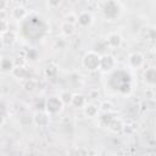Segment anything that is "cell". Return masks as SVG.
<instances>
[{
  "mask_svg": "<svg viewBox=\"0 0 156 156\" xmlns=\"http://www.w3.org/2000/svg\"><path fill=\"white\" fill-rule=\"evenodd\" d=\"M100 61H101V55L94 50H90V51L85 52V55L83 56L82 63L85 69L96 71V69H100Z\"/></svg>",
  "mask_w": 156,
  "mask_h": 156,
  "instance_id": "obj_1",
  "label": "cell"
},
{
  "mask_svg": "<svg viewBox=\"0 0 156 156\" xmlns=\"http://www.w3.org/2000/svg\"><path fill=\"white\" fill-rule=\"evenodd\" d=\"M121 12V7L119 4L116 1H107L104 4L102 7V13L107 20H116L119 16Z\"/></svg>",
  "mask_w": 156,
  "mask_h": 156,
  "instance_id": "obj_2",
  "label": "cell"
},
{
  "mask_svg": "<svg viewBox=\"0 0 156 156\" xmlns=\"http://www.w3.org/2000/svg\"><path fill=\"white\" fill-rule=\"evenodd\" d=\"M45 107H46V112L49 115H55V113H58L62 110L63 104H62V101L60 100L58 96H51V98L48 99Z\"/></svg>",
  "mask_w": 156,
  "mask_h": 156,
  "instance_id": "obj_3",
  "label": "cell"
},
{
  "mask_svg": "<svg viewBox=\"0 0 156 156\" xmlns=\"http://www.w3.org/2000/svg\"><path fill=\"white\" fill-rule=\"evenodd\" d=\"M145 62V57L140 52H133L128 57V65L132 68H140Z\"/></svg>",
  "mask_w": 156,
  "mask_h": 156,
  "instance_id": "obj_4",
  "label": "cell"
},
{
  "mask_svg": "<svg viewBox=\"0 0 156 156\" xmlns=\"http://www.w3.org/2000/svg\"><path fill=\"white\" fill-rule=\"evenodd\" d=\"M77 23L80 27H89L93 23V16L88 11H82L79 15H77Z\"/></svg>",
  "mask_w": 156,
  "mask_h": 156,
  "instance_id": "obj_5",
  "label": "cell"
},
{
  "mask_svg": "<svg viewBox=\"0 0 156 156\" xmlns=\"http://www.w3.org/2000/svg\"><path fill=\"white\" fill-rule=\"evenodd\" d=\"M116 65V61H115V57L112 55H108V54H105V55H101V61H100V68L102 69H112Z\"/></svg>",
  "mask_w": 156,
  "mask_h": 156,
  "instance_id": "obj_6",
  "label": "cell"
},
{
  "mask_svg": "<svg viewBox=\"0 0 156 156\" xmlns=\"http://www.w3.org/2000/svg\"><path fill=\"white\" fill-rule=\"evenodd\" d=\"M11 17L13 18V20H23V18H26L27 16H28V11H27V9L24 7V6H22V5H17V6H15L12 10H11Z\"/></svg>",
  "mask_w": 156,
  "mask_h": 156,
  "instance_id": "obj_7",
  "label": "cell"
},
{
  "mask_svg": "<svg viewBox=\"0 0 156 156\" xmlns=\"http://www.w3.org/2000/svg\"><path fill=\"white\" fill-rule=\"evenodd\" d=\"M121 43H122V37H121L119 34H117V33H111V34H108V37H107V39H106V44H107V46L111 48V49L118 48V46L121 45Z\"/></svg>",
  "mask_w": 156,
  "mask_h": 156,
  "instance_id": "obj_8",
  "label": "cell"
},
{
  "mask_svg": "<svg viewBox=\"0 0 156 156\" xmlns=\"http://www.w3.org/2000/svg\"><path fill=\"white\" fill-rule=\"evenodd\" d=\"M83 112H84V115L87 116V117H89V118H94V117H96L98 116V113H99V107L96 106V105H94L93 102H87L85 105H84V107H83Z\"/></svg>",
  "mask_w": 156,
  "mask_h": 156,
  "instance_id": "obj_9",
  "label": "cell"
},
{
  "mask_svg": "<svg viewBox=\"0 0 156 156\" xmlns=\"http://www.w3.org/2000/svg\"><path fill=\"white\" fill-rule=\"evenodd\" d=\"M87 104V98L83 94H72L71 98V105L74 107H84V105Z\"/></svg>",
  "mask_w": 156,
  "mask_h": 156,
  "instance_id": "obj_10",
  "label": "cell"
},
{
  "mask_svg": "<svg viewBox=\"0 0 156 156\" xmlns=\"http://www.w3.org/2000/svg\"><path fill=\"white\" fill-rule=\"evenodd\" d=\"M60 29H61V33L65 37H71L76 32V26L74 24H71V23H67V22L63 21L61 23V26H60Z\"/></svg>",
  "mask_w": 156,
  "mask_h": 156,
  "instance_id": "obj_11",
  "label": "cell"
},
{
  "mask_svg": "<svg viewBox=\"0 0 156 156\" xmlns=\"http://www.w3.org/2000/svg\"><path fill=\"white\" fill-rule=\"evenodd\" d=\"M123 122L119 119V118H112L108 123V129L113 133H117V132H121L123 129Z\"/></svg>",
  "mask_w": 156,
  "mask_h": 156,
  "instance_id": "obj_12",
  "label": "cell"
},
{
  "mask_svg": "<svg viewBox=\"0 0 156 156\" xmlns=\"http://www.w3.org/2000/svg\"><path fill=\"white\" fill-rule=\"evenodd\" d=\"M34 122L38 124V126H46L49 123V116L46 113H43V112H39L35 115L34 117Z\"/></svg>",
  "mask_w": 156,
  "mask_h": 156,
  "instance_id": "obj_13",
  "label": "cell"
},
{
  "mask_svg": "<svg viewBox=\"0 0 156 156\" xmlns=\"http://www.w3.org/2000/svg\"><path fill=\"white\" fill-rule=\"evenodd\" d=\"M144 77H145V80H146L147 83L154 84V83H155V78H156L155 69H154V68H149V69H146V72H145Z\"/></svg>",
  "mask_w": 156,
  "mask_h": 156,
  "instance_id": "obj_14",
  "label": "cell"
},
{
  "mask_svg": "<svg viewBox=\"0 0 156 156\" xmlns=\"http://www.w3.org/2000/svg\"><path fill=\"white\" fill-rule=\"evenodd\" d=\"M12 73H13V76H16L17 78H23V77L26 76V69H24V67H22V66H16V67L12 68Z\"/></svg>",
  "mask_w": 156,
  "mask_h": 156,
  "instance_id": "obj_15",
  "label": "cell"
},
{
  "mask_svg": "<svg viewBox=\"0 0 156 156\" xmlns=\"http://www.w3.org/2000/svg\"><path fill=\"white\" fill-rule=\"evenodd\" d=\"M65 22L76 26V24H77V15H76L74 12H68V13H66V16H65Z\"/></svg>",
  "mask_w": 156,
  "mask_h": 156,
  "instance_id": "obj_16",
  "label": "cell"
},
{
  "mask_svg": "<svg viewBox=\"0 0 156 156\" xmlns=\"http://www.w3.org/2000/svg\"><path fill=\"white\" fill-rule=\"evenodd\" d=\"M58 98H60V100L62 101V104H63V105H66V104H71L72 94H71V93H68V91H63V93H61V95H60Z\"/></svg>",
  "mask_w": 156,
  "mask_h": 156,
  "instance_id": "obj_17",
  "label": "cell"
},
{
  "mask_svg": "<svg viewBox=\"0 0 156 156\" xmlns=\"http://www.w3.org/2000/svg\"><path fill=\"white\" fill-rule=\"evenodd\" d=\"M111 108H112V104H111L110 101H104V102H101V104H100V107H99V110H101V111L105 112V113L110 112Z\"/></svg>",
  "mask_w": 156,
  "mask_h": 156,
  "instance_id": "obj_18",
  "label": "cell"
},
{
  "mask_svg": "<svg viewBox=\"0 0 156 156\" xmlns=\"http://www.w3.org/2000/svg\"><path fill=\"white\" fill-rule=\"evenodd\" d=\"M7 30H10V28H9V21L7 20L0 21V34L6 33Z\"/></svg>",
  "mask_w": 156,
  "mask_h": 156,
  "instance_id": "obj_19",
  "label": "cell"
},
{
  "mask_svg": "<svg viewBox=\"0 0 156 156\" xmlns=\"http://www.w3.org/2000/svg\"><path fill=\"white\" fill-rule=\"evenodd\" d=\"M74 156H88V150L85 147H78L76 150Z\"/></svg>",
  "mask_w": 156,
  "mask_h": 156,
  "instance_id": "obj_20",
  "label": "cell"
},
{
  "mask_svg": "<svg viewBox=\"0 0 156 156\" xmlns=\"http://www.w3.org/2000/svg\"><path fill=\"white\" fill-rule=\"evenodd\" d=\"M7 5H9L7 1H5V0H0V12H1V11H5L6 7H7Z\"/></svg>",
  "mask_w": 156,
  "mask_h": 156,
  "instance_id": "obj_21",
  "label": "cell"
},
{
  "mask_svg": "<svg viewBox=\"0 0 156 156\" xmlns=\"http://www.w3.org/2000/svg\"><path fill=\"white\" fill-rule=\"evenodd\" d=\"M61 5V1H49L48 2V6H51V7H57Z\"/></svg>",
  "mask_w": 156,
  "mask_h": 156,
  "instance_id": "obj_22",
  "label": "cell"
},
{
  "mask_svg": "<svg viewBox=\"0 0 156 156\" xmlns=\"http://www.w3.org/2000/svg\"><path fill=\"white\" fill-rule=\"evenodd\" d=\"M1 62H2V57H0V69H1Z\"/></svg>",
  "mask_w": 156,
  "mask_h": 156,
  "instance_id": "obj_23",
  "label": "cell"
}]
</instances>
